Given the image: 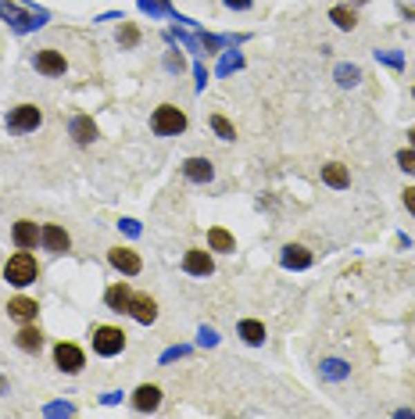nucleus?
<instances>
[{"label":"nucleus","mask_w":415,"mask_h":419,"mask_svg":"<svg viewBox=\"0 0 415 419\" xmlns=\"http://www.w3.org/2000/svg\"><path fill=\"white\" fill-rule=\"evenodd\" d=\"M194 79H197V93L208 87V69L201 65V61H197V65H194Z\"/></svg>","instance_id":"obj_38"},{"label":"nucleus","mask_w":415,"mask_h":419,"mask_svg":"<svg viewBox=\"0 0 415 419\" xmlns=\"http://www.w3.org/2000/svg\"><path fill=\"white\" fill-rule=\"evenodd\" d=\"M412 100H415V87H412Z\"/></svg>","instance_id":"obj_45"},{"label":"nucleus","mask_w":415,"mask_h":419,"mask_svg":"<svg viewBox=\"0 0 415 419\" xmlns=\"http://www.w3.org/2000/svg\"><path fill=\"white\" fill-rule=\"evenodd\" d=\"M39 122H44V112H39L36 104H18L8 115V130L11 133H33V130H39Z\"/></svg>","instance_id":"obj_6"},{"label":"nucleus","mask_w":415,"mask_h":419,"mask_svg":"<svg viewBox=\"0 0 415 419\" xmlns=\"http://www.w3.org/2000/svg\"><path fill=\"white\" fill-rule=\"evenodd\" d=\"M319 376H322V380H329V384H340V380H347V376H351V366L344 359H322L319 362Z\"/></svg>","instance_id":"obj_19"},{"label":"nucleus","mask_w":415,"mask_h":419,"mask_svg":"<svg viewBox=\"0 0 415 419\" xmlns=\"http://www.w3.org/2000/svg\"><path fill=\"white\" fill-rule=\"evenodd\" d=\"M190 355V344H179V348H169L161 355V366H169V362H176V359H186Z\"/></svg>","instance_id":"obj_34"},{"label":"nucleus","mask_w":415,"mask_h":419,"mask_svg":"<svg viewBox=\"0 0 415 419\" xmlns=\"http://www.w3.org/2000/svg\"><path fill=\"white\" fill-rule=\"evenodd\" d=\"M126 316H133L140 326H151V323L158 319V305H154V298H147V294H133Z\"/></svg>","instance_id":"obj_13"},{"label":"nucleus","mask_w":415,"mask_h":419,"mask_svg":"<svg viewBox=\"0 0 415 419\" xmlns=\"http://www.w3.org/2000/svg\"><path fill=\"white\" fill-rule=\"evenodd\" d=\"M39 244H44V251H50V255H65V251L72 247V237L65 233V226L50 222V226L39 229Z\"/></svg>","instance_id":"obj_8"},{"label":"nucleus","mask_w":415,"mask_h":419,"mask_svg":"<svg viewBox=\"0 0 415 419\" xmlns=\"http://www.w3.org/2000/svg\"><path fill=\"white\" fill-rule=\"evenodd\" d=\"M15 344L22 348V351H29V355H33V351H39V348H44V333H39L36 326H29V323H26L22 330H18V337H15Z\"/></svg>","instance_id":"obj_24"},{"label":"nucleus","mask_w":415,"mask_h":419,"mask_svg":"<svg viewBox=\"0 0 415 419\" xmlns=\"http://www.w3.org/2000/svg\"><path fill=\"white\" fill-rule=\"evenodd\" d=\"M225 8H233V11H247V8H251V0H225Z\"/></svg>","instance_id":"obj_41"},{"label":"nucleus","mask_w":415,"mask_h":419,"mask_svg":"<svg viewBox=\"0 0 415 419\" xmlns=\"http://www.w3.org/2000/svg\"><path fill=\"white\" fill-rule=\"evenodd\" d=\"M100 402H104V405H118V402H122V391H108V394L100 398Z\"/></svg>","instance_id":"obj_40"},{"label":"nucleus","mask_w":415,"mask_h":419,"mask_svg":"<svg viewBox=\"0 0 415 419\" xmlns=\"http://www.w3.org/2000/svg\"><path fill=\"white\" fill-rule=\"evenodd\" d=\"M237 69H243V54H240V51H225L222 61H219V69H215V75L222 79V75H230V72H237Z\"/></svg>","instance_id":"obj_26"},{"label":"nucleus","mask_w":415,"mask_h":419,"mask_svg":"<svg viewBox=\"0 0 415 419\" xmlns=\"http://www.w3.org/2000/svg\"><path fill=\"white\" fill-rule=\"evenodd\" d=\"M183 272H190V276H212V272H215V262H212V255H208V251L190 247V251L183 255Z\"/></svg>","instance_id":"obj_10"},{"label":"nucleus","mask_w":415,"mask_h":419,"mask_svg":"<svg viewBox=\"0 0 415 419\" xmlns=\"http://www.w3.org/2000/svg\"><path fill=\"white\" fill-rule=\"evenodd\" d=\"M108 262H111V269L122 272V276H136V272L143 269L140 255H136V251H129V247H111L108 251Z\"/></svg>","instance_id":"obj_9"},{"label":"nucleus","mask_w":415,"mask_h":419,"mask_svg":"<svg viewBox=\"0 0 415 419\" xmlns=\"http://www.w3.org/2000/svg\"><path fill=\"white\" fill-rule=\"evenodd\" d=\"M401 201H405V208H408V212L415 215V186H405V197H401Z\"/></svg>","instance_id":"obj_39"},{"label":"nucleus","mask_w":415,"mask_h":419,"mask_svg":"<svg viewBox=\"0 0 415 419\" xmlns=\"http://www.w3.org/2000/svg\"><path fill=\"white\" fill-rule=\"evenodd\" d=\"M118 229H122V233H129V237H140V222L136 219H122Z\"/></svg>","instance_id":"obj_37"},{"label":"nucleus","mask_w":415,"mask_h":419,"mask_svg":"<svg viewBox=\"0 0 415 419\" xmlns=\"http://www.w3.org/2000/svg\"><path fill=\"white\" fill-rule=\"evenodd\" d=\"M212 130L219 140H237V130L230 125V118H222V115H212Z\"/></svg>","instance_id":"obj_29"},{"label":"nucleus","mask_w":415,"mask_h":419,"mask_svg":"<svg viewBox=\"0 0 415 419\" xmlns=\"http://www.w3.org/2000/svg\"><path fill=\"white\" fill-rule=\"evenodd\" d=\"M54 362H57V369H61V373L75 376V373H82V366H86V355H82V348H79V344L61 341V344L54 348Z\"/></svg>","instance_id":"obj_7"},{"label":"nucleus","mask_w":415,"mask_h":419,"mask_svg":"<svg viewBox=\"0 0 415 419\" xmlns=\"http://www.w3.org/2000/svg\"><path fill=\"white\" fill-rule=\"evenodd\" d=\"M136 4H140V11H143V15H151V18H161V15H176L169 0H136Z\"/></svg>","instance_id":"obj_27"},{"label":"nucleus","mask_w":415,"mask_h":419,"mask_svg":"<svg viewBox=\"0 0 415 419\" xmlns=\"http://www.w3.org/2000/svg\"><path fill=\"white\" fill-rule=\"evenodd\" d=\"M329 22H333L337 29H344V33H351L358 26V15L351 11V8H329Z\"/></svg>","instance_id":"obj_25"},{"label":"nucleus","mask_w":415,"mask_h":419,"mask_svg":"<svg viewBox=\"0 0 415 419\" xmlns=\"http://www.w3.org/2000/svg\"><path fill=\"white\" fill-rule=\"evenodd\" d=\"M333 79H337V87H358L362 82V69L355 65V61H340V65L333 69Z\"/></svg>","instance_id":"obj_22"},{"label":"nucleus","mask_w":415,"mask_h":419,"mask_svg":"<svg viewBox=\"0 0 415 419\" xmlns=\"http://www.w3.org/2000/svg\"><path fill=\"white\" fill-rule=\"evenodd\" d=\"M75 412V405L72 402H54V405H47L44 409V416H72Z\"/></svg>","instance_id":"obj_36"},{"label":"nucleus","mask_w":415,"mask_h":419,"mask_svg":"<svg viewBox=\"0 0 415 419\" xmlns=\"http://www.w3.org/2000/svg\"><path fill=\"white\" fill-rule=\"evenodd\" d=\"M129 301H133V290L126 283H115V287H108V294H104V305L111 312H129Z\"/></svg>","instance_id":"obj_20"},{"label":"nucleus","mask_w":415,"mask_h":419,"mask_svg":"<svg viewBox=\"0 0 415 419\" xmlns=\"http://www.w3.org/2000/svg\"><path fill=\"white\" fill-rule=\"evenodd\" d=\"M237 333L243 337V344H251V348L265 344V323H258V319H243V323L237 326Z\"/></svg>","instance_id":"obj_23"},{"label":"nucleus","mask_w":415,"mask_h":419,"mask_svg":"<svg viewBox=\"0 0 415 419\" xmlns=\"http://www.w3.org/2000/svg\"><path fill=\"white\" fill-rule=\"evenodd\" d=\"M322 183H326V186H333V190H347V186H351V172H347V165H340V161L322 165Z\"/></svg>","instance_id":"obj_17"},{"label":"nucleus","mask_w":415,"mask_h":419,"mask_svg":"<svg viewBox=\"0 0 415 419\" xmlns=\"http://www.w3.org/2000/svg\"><path fill=\"white\" fill-rule=\"evenodd\" d=\"M161 405V387L158 384H140L133 391V409L136 412H154Z\"/></svg>","instance_id":"obj_15"},{"label":"nucleus","mask_w":415,"mask_h":419,"mask_svg":"<svg viewBox=\"0 0 415 419\" xmlns=\"http://www.w3.org/2000/svg\"><path fill=\"white\" fill-rule=\"evenodd\" d=\"M115 18H122V11H108V15H100L97 22H115Z\"/></svg>","instance_id":"obj_42"},{"label":"nucleus","mask_w":415,"mask_h":419,"mask_svg":"<svg viewBox=\"0 0 415 419\" xmlns=\"http://www.w3.org/2000/svg\"><path fill=\"white\" fill-rule=\"evenodd\" d=\"M197 344H201V348H215V344H219V333H215L212 326H201V330H197Z\"/></svg>","instance_id":"obj_33"},{"label":"nucleus","mask_w":415,"mask_h":419,"mask_svg":"<svg viewBox=\"0 0 415 419\" xmlns=\"http://www.w3.org/2000/svg\"><path fill=\"white\" fill-rule=\"evenodd\" d=\"M183 176L190 179V183H212L215 179V165H212V158L194 154V158L183 161Z\"/></svg>","instance_id":"obj_11"},{"label":"nucleus","mask_w":415,"mask_h":419,"mask_svg":"<svg viewBox=\"0 0 415 419\" xmlns=\"http://www.w3.org/2000/svg\"><path fill=\"white\" fill-rule=\"evenodd\" d=\"M376 61H383V65H390V69H405V57L398 51H376Z\"/></svg>","instance_id":"obj_32"},{"label":"nucleus","mask_w":415,"mask_h":419,"mask_svg":"<svg viewBox=\"0 0 415 419\" xmlns=\"http://www.w3.org/2000/svg\"><path fill=\"white\" fill-rule=\"evenodd\" d=\"M279 262H283V269H308L311 265V251L304 244H286Z\"/></svg>","instance_id":"obj_16"},{"label":"nucleus","mask_w":415,"mask_h":419,"mask_svg":"<svg viewBox=\"0 0 415 419\" xmlns=\"http://www.w3.org/2000/svg\"><path fill=\"white\" fill-rule=\"evenodd\" d=\"M0 18L15 29V33H33L47 22V11H29L22 4H11V0H0Z\"/></svg>","instance_id":"obj_2"},{"label":"nucleus","mask_w":415,"mask_h":419,"mask_svg":"<svg viewBox=\"0 0 415 419\" xmlns=\"http://www.w3.org/2000/svg\"><path fill=\"white\" fill-rule=\"evenodd\" d=\"M36 312H39V305H36L33 298H22V294H18V298L8 301V316L18 319V323H33V319H36Z\"/></svg>","instance_id":"obj_18"},{"label":"nucleus","mask_w":415,"mask_h":419,"mask_svg":"<svg viewBox=\"0 0 415 419\" xmlns=\"http://www.w3.org/2000/svg\"><path fill=\"white\" fill-rule=\"evenodd\" d=\"M68 133H72V140L79 143V148H90V143L97 140V122L90 115H75L68 122Z\"/></svg>","instance_id":"obj_14"},{"label":"nucleus","mask_w":415,"mask_h":419,"mask_svg":"<svg viewBox=\"0 0 415 419\" xmlns=\"http://www.w3.org/2000/svg\"><path fill=\"white\" fill-rule=\"evenodd\" d=\"M408 140H412V148H415V125H412V130H408Z\"/></svg>","instance_id":"obj_44"},{"label":"nucleus","mask_w":415,"mask_h":419,"mask_svg":"<svg viewBox=\"0 0 415 419\" xmlns=\"http://www.w3.org/2000/svg\"><path fill=\"white\" fill-rule=\"evenodd\" d=\"M33 69H36L39 75H47V79H57V75L68 72V61H65V54H61V51L44 47V51L33 54Z\"/></svg>","instance_id":"obj_5"},{"label":"nucleus","mask_w":415,"mask_h":419,"mask_svg":"<svg viewBox=\"0 0 415 419\" xmlns=\"http://www.w3.org/2000/svg\"><path fill=\"white\" fill-rule=\"evenodd\" d=\"M169 39H179V44H183L186 51L201 54V39H197V36H190V33H179V29H172V33H169Z\"/></svg>","instance_id":"obj_30"},{"label":"nucleus","mask_w":415,"mask_h":419,"mask_svg":"<svg viewBox=\"0 0 415 419\" xmlns=\"http://www.w3.org/2000/svg\"><path fill=\"white\" fill-rule=\"evenodd\" d=\"M165 69H169V72H183V69H186L183 54H179V51H169V54H165Z\"/></svg>","instance_id":"obj_35"},{"label":"nucleus","mask_w":415,"mask_h":419,"mask_svg":"<svg viewBox=\"0 0 415 419\" xmlns=\"http://www.w3.org/2000/svg\"><path fill=\"white\" fill-rule=\"evenodd\" d=\"M90 341H93V351L100 355V359H115V355L126 351V333H122L118 326H97Z\"/></svg>","instance_id":"obj_4"},{"label":"nucleus","mask_w":415,"mask_h":419,"mask_svg":"<svg viewBox=\"0 0 415 419\" xmlns=\"http://www.w3.org/2000/svg\"><path fill=\"white\" fill-rule=\"evenodd\" d=\"M208 251H222V255L237 251L233 233H230V229H222V226H212V229H208Z\"/></svg>","instance_id":"obj_21"},{"label":"nucleus","mask_w":415,"mask_h":419,"mask_svg":"<svg viewBox=\"0 0 415 419\" xmlns=\"http://www.w3.org/2000/svg\"><path fill=\"white\" fill-rule=\"evenodd\" d=\"M0 394H8V380H4V376H0Z\"/></svg>","instance_id":"obj_43"},{"label":"nucleus","mask_w":415,"mask_h":419,"mask_svg":"<svg viewBox=\"0 0 415 419\" xmlns=\"http://www.w3.org/2000/svg\"><path fill=\"white\" fill-rule=\"evenodd\" d=\"M11 240H15V247L33 251V247L39 244V226H36L33 219H18V222L11 226Z\"/></svg>","instance_id":"obj_12"},{"label":"nucleus","mask_w":415,"mask_h":419,"mask_svg":"<svg viewBox=\"0 0 415 419\" xmlns=\"http://www.w3.org/2000/svg\"><path fill=\"white\" fill-rule=\"evenodd\" d=\"M4 280H8L11 287H29V283H36V280H39L36 258L29 255V251L18 247V255H11V258L4 262Z\"/></svg>","instance_id":"obj_1"},{"label":"nucleus","mask_w":415,"mask_h":419,"mask_svg":"<svg viewBox=\"0 0 415 419\" xmlns=\"http://www.w3.org/2000/svg\"><path fill=\"white\" fill-rule=\"evenodd\" d=\"M398 169H401V172H408V176H415V148L398 151Z\"/></svg>","instance_id":"obj_31"},{"label":"nucleus","mask_w":415,"mask_h":419,"mask_svg":"<svg viewBox=\"0 0 415 419\" xmlns=\"http://www.w3.org/2000/svg\"><path fill=\"white\" fill-rule=\"evenodd\" d=\"M118 44L126 47V51H133V47L140 44V29H136L133 22H126V18H122V29H118Z\"/></svg>","instance_id":"obj_28"},{"label":"nucleus","mask_w":415,"mask_h":419,"mask_svg":"<svg viewBox=\"0 0 415 419\" xmlns=\"http://www.w3.org/2000/svg\"><path fill=\"white\" fill-rule=\"evenodd\" d=\"M151 130L158 136H179V133H186V112L176 108V104H158L154 115H151Z\"/></svg>","instance_id":"obj_3"}]
</instances>
